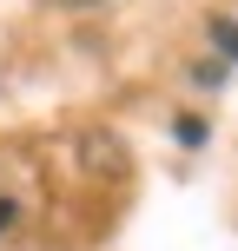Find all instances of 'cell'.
I'll return each instance as SVG.
<instances>
[{
  "instance_id": "6da1fadb",
  "label": "cell",
  "mask_w": 238,
  "mask_h": 251,
  "mask_svg": "<svg viewBox=\"0 0 238 251\" xmlns=\"http://www.w3.org/2000/svg\"><path fill=\"white\" fill-rule=\"evenodd\" d=\"M212 33H218V53H232V60H238V26H225V20H218Z\"/></svg>"
},
{
  "instance_id": "7a4b0ae2",
  "label": "cell",
  "mask_w": 238,
  "mask_h": 251,
  "mask_svg": "<svg viewBox=\"0 0 238 251\" xmlns=\"http://www.w3.org/2000/svg\"><path fill=\"white\" fill-rule=\"evenodd\" d=\"M13 218H20V212H13V199H0V231H7Z\"/></svg>"
},
{
  "instance_id": "3957f363",
  "label": "cell",
  "mask_w": 238,
  "mask_h": 251,
  "mask_svg": "<svg viewBox=\"0 0 238 251\" xmlns=\"http://www.w3.org/2000/svg\"><path fill=\"white\" fill-rule=\"evenodd\" d=\"M53 7H100V0H53Z\"/></svg>"
}]
</instances>
